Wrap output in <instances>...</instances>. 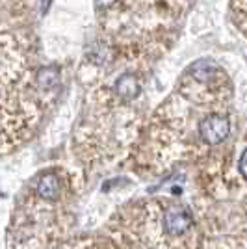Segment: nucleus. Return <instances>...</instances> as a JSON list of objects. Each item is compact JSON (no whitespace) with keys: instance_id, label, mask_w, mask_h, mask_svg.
<instances>
[{"instance_id":"2","label":"nucleus","mask_w":247,"mask_h":249,"mask_svg":"<svg viewBox=\"0 0 247 249\" xmlns=\"http://www.w3.org/2000/svg\"><path fill=\"white\" fill-rule=\"evenodd\" d=\"M162 225H164V231L171 238H176V236L186 234L190 229L194 227V216L184 207H169L164 212Z\"/></svg>"},{"instance_id":"3","label":"nucleus","mask_w":247,"mask_h":249,"mask_svg":"<svg viewBox=\"0 0 247 249\" xmlns=\"http://www.w3.org/2000/svg\"><path fill=\"white\" fill-rule=\"evenodd\" d=\"M199 134L206 145H217L230 134V123L223 115H210L199 124Z\"/></svg>"},{"instance_id":"1","label":"nucleus","mask_w":247,"mask_h":249,"mask_svg":"<svg viewBox=\"0 0 247 249\" xmlns=\"http://www.w3.org/2000/svg\"><path fill=\"white\" fill-rule=\"evenodd\" d=\"M24 67L21 49L11 36H0V91L19 80Z\"/></svg>"},{"instance_id":"5","label":"nucleus","mask_w":247,"mask_h":249,"mask_svg":"<svg viewBox=\"0 0 247 249\" xmlns=\"http://www.w3.org/2000/svg\"><path fill=\"white\" fill-rule=\"evenodd\" d=\"M115 93L124 101H132L140 95V82L134 74H121L115 80Z\"/></svg>"},{"instance_id":"6","label":"nucleus","mask_w":247,"mask_h":249,"mask_svg":"<svg viewBox=\"0 0 247 249\" xmlns=\"http://www.w3.org/2000/svg\"><path fill=\"white\" fill-rule=\"evenodd\" d=\"M240 173L244 175V178H247V151L240 158Z\"/></svg>"},{"instance_id":"4","label":"nucleus","mask_w":247,"mask_h":249,"mask_svg":"<svg viewBox=\"0 0 247 249\" xmlns=\"http://www.w3.org/2000/svg\"><path fill=\"white\" fill-rule=\"evenodd\" d=\"M62 192V182L56 173H45V175L37 180V186H35V196L43 201H54L58 199Z\"/></svg>"},{"instance_id":"7","label":"nucleus","mask_w":247,"mask_h":249,"mask_svg":"<svg viewBox=\"0 0 247 249\" xmlns=\"http://www.w3.org/2000/svg\"><path fill=\"white\" fill-rule=\"evenodd\" d=\"M99 2V6H112L115 0H97Z\"/></svg>"}]
</instances>
